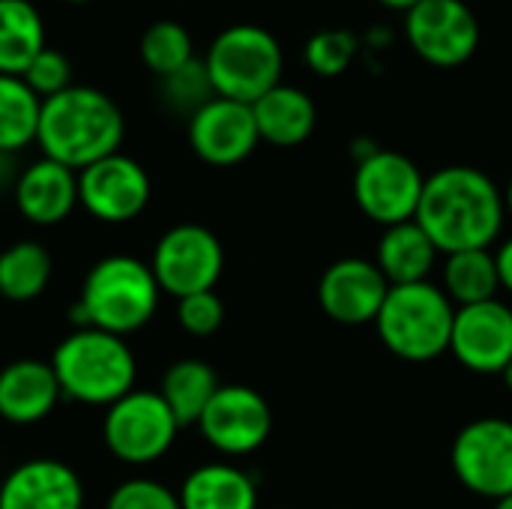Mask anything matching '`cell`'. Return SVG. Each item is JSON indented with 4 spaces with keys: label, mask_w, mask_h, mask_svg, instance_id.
<instances>
[{
    "label": "cell",
    "mask_w": 512,
    "mask_h": 509,
    "mask_svg": "<svg viewBox=\"0 0 512 509\" xmlns=\"http://www.w3.org/2000/svg\"><path fill=\"white\" fill-rule=\"evenodd\" d=\"M177 495L183 509H258V486L252 474L231 462L195 468Z\"/></svg>",
    "instance_id": "7402d4cb"
},
{
    "label": "cell",
    "mask_w": 512,
    "mask_h": 509,
    "mask_svg": "<svg viewBox=\"0 0 512 509\" xmlns=\"http://www.w3.org/2000/svg\"><path fill=\"white\" fill-rule=\"evenodd\" d=\"M141 60L159 78L183 69L189 60H195L189 30L177 21H168V18L153 21L141 36Z\"/></svg>",
    "instance_id": "83f0119b"
},
{
    "label": "cell",
    "mask_w": 512,
    "mask_h": 509,
    "mask_svg": "<svg viewBox=\"0 0 512 509\" xmlns=\"http://www.w3.org/2000/svg\"><path fill=\"white\" fill-rule=\"evenodd\" d=\"M438 258H441L438 246L417 225V219L384 228L378 249H375V264L390 282V288L429 282L432 270L438 267Z\"/></svg>",
    "instance_id": "44dd1931"
},
{
    "label": "cell",
    "mask_w": 512,
    "mask_h": 509,
    "mask_svg": "<svg viewBox=\"0 0 512 509\" xmlns=\"http://www.w3.org/2000/svg\"><path fill=\"white\" fill-rule=\"evenodd\" d=\"M198 432L222 456H249L267 444L273 411L255 387L222 384L204 408Z\"/></svg>",
    "instance_id": "7c38bea8"
},
{
    "label": "cell",
    "mask_w": 512,
    "mask_h": 509,
    "mask_svg": "<svg viewBox=\"0 0 512 509\" xmlns=\"http://www.w3.org/2000/svg\"><path fill=\"white\" fill-rule=\"evenodd\" d=\"M381 6H387V9H393V12H408V9H414L420 0H378Z\"/></svg>",
    "instance_id": "d590c367"
},
{
    "label": "cell",
    "mask_w": 512,
    "mask_h": 509,
    "mask_svg": "<svg viewBox=\"0 0 512 509\" xmlns=\"http://www.w3.org/2000/svg\"><path fill=\"white\" fill-rule=\"evenodd\" d=\"M0 509H84V486L66 462L30 459L0 480Z\"/></svg>",
    "instance_id": "e0dca14e"
},
{
    "label": "cell",
    "mask_w": 512,
    "mask_h": 509,
    "mask_svg": "<svg viewBox=\"0 0 512 509\" xmlns=\"http://www.w3.org/2000/svg\"><path fill=\"white\" fill-rule=\"evenodd\" d=\"M51 369L66 399L111 408L135 390L138 363L123 336L75 327L51 354Z\"/></svg>",
    "instance_id": "277c9868"
},
{
    "label": "cell",
    "mask_w": 512,
    "mask_h": 509,
    "mask_svg": "<svg viewBox=\"0 0 512 509\" xmlns=\"http://www.w3.org/2000/svg\"><path fill=\"white\" fill-rule=\"evenodd\" d=\"M387 294L390 282L369 258H339L318 279L321 312L342 327L375 324Z\"/></svg>",
    "instance_id": "2e32d148"
},
{
    "label": "cell",
    "mask_w": 512,
    "mask_h": 509,
    "mask_svg": "<svg viewBox=\"0 0 512 509\" xmlns=\"http://www.w3.org/2000/svg\"><path fill=\"white\" fill-rule=\"evenodd\" d=\"M63 399V390L57 384V375L51 363L45 360H12L0 369V417L12 426H33L42 423L57 402Z\"/></svg>",
    "instance_id": "d6986e66"
},
{
    "label": "cell",
    "mask_w": 512,
    "mask_h": 509,
    "mask_svg": "<svg viewBox=\"0 0 512 509\" xmlns=\"http://www.w3.org/2000/svg\"><path fill=\"white\" fill-rule=\"evenodd\" d=\"M150 270L162 294L183 300L189 294L216 288L225 270V249L210 228L183 222L159 237L150 258Z\"/></svg>",
    "instance_id": "ba28073f"
},
{
    "label": "cell",
    "mask_w": 512,
    "mask_h": 509,
    "mask_svg": "<svg viewBox=\"0 0 512 509\" xmlns=\"http://www.w3.org/2000/svg\"><path fill=\"white\" fill-rule=\"evenodd\" d=\"M45 48V21L30 0H0V75H24Z\"/></svg>",
    "instance_id": "d4e9b609"
},
{
    "label": "cell",
    "mask_w": 512,
    "mask_h": 509,
    "mask_svg": "<svg viewBox=\"0 0 512 509\" xmlns=\"http://www.w3.org/2000/svg\"><path fill=\"white\" fill-rule=\"evenodd\" d=\"M501 378H504V387L512 393V363L504 369V375H501Z\"/></svg>",
    "instance_id": "74e56055"
},
{
    "label": "cell",
    "mask_w": 512,
    "mask_h": 509,
    "mask_svg": "<svg viewBox=\"0 0 512 509\" xmlns=\"http://www.w3.org/2000/svg\"><path fill=\"white\" fill-rule=\"evenodd\" d=\"M162 96H165V102H168L171 108L186 111L189 117H192L201 105H207V102L216 96V90H213V84H210V75H207L204 60L195 57V60H189L183 69L165 75V78H162Z\"/></svg>",
    "instance_id": "f546056e"
},
{
    "label": "cell",
    "mask_w": 512,
    "mask_h": 509,
    "mask_svg": "<svg viewBox=\"0 0 512 509\" xmlns=\"http://www.w3.org/2000/svg\"><path fill=\"white\" fill-rule=\"evenodd\" d=\"M42 99L24 84L21 75H0V153L15 156L36 144Z\"/></svg>",
    "instance_id": "4316f807"
},
{
    "label": "cell",
    "mask_w": 512,
    "mask_h": 509,
    "mask_svg": "<svg viewBox=\"0 0 512 509\" xmlns=\"http://www.w3.org/2000/svg\"><path fill=\"white\" fill-rule=\"evenodd\" d=\"M402 27L411 51L435 69L465 66L480 45V21L465 0H420Z\"/></svg>",
    "instance_id": "8fae6325"
},
{
    "label": "cell",
    "mask_w": 512,
    "mask_h": 509,
    "mask_svg": "<svg viewBox=\"0 0 512 509\" xmlns=\"http://www.w3.org/2000/svg\"><path fill=\"white\" fill-rule=\"evenodd\" d=\"M456 363L474 375H504L512 363V309L504 300L459 306L450 333Z\"/></svg>",
    "instance_id": "5bb4252c"
},
{
    "label": "cell",
    "mask_w": 512,
    "mask_h": 509,
    "mask_svg": "<svg viewBox=\"0 0 512 509\" xmlns=\"http://www.w3.org/2000/svg\"><path fill=\"white\" fill-rule=\"evenodd\" d=\"M504 204H507V216L512 219V177L510 183H507V189H504Z\"/></svg>",
    "instance_id": "8d00e7d4"
},
{
    "label": "cell",
    "mask_w": 512,
    "mask_h": 509,
    "mask_svg": "<svg viewBox=\"0 0 512 509\" xmlns=\"http://www.w3.org/2000/svg\"><path fill=\"white\" fill-rule=\"evenodd\" d=\"M123 135L126 120L120 105L96 87L72 84L42 102L36 144L45 159L72 171H84L87 165L120 153Z\"/></svg>",
    "instance_id": "7a4b0ae2"
},
{
    "label": "cell",
    "mask_w": 512,
    "mask_h": 509,
    "mask_svg": "<svg viewBox=\"0 0 512 509\" xmlns=\"http://www.w3.org/2000/svg\"><path fill=\"white\" fill-rule=\"evenodd\" d=\"M21 78L45 102V99H51V96H57V93H63V90L72 87V63H69V57L63 51L45 45L33 57V63L24 69Z\"/></svg>",
    "instance_id": "4dcf8cb0"
},
{
    "label": "cell",
    "mask_w": 512,
    "mask_h": 509,
    "mask_svg": "<svg viewBox=\"0 0 512 509\" xmlns=\"http://www.w3.org/2000/svg\"><path fill=\"white\" fill-rule=\"evenodd\" d=\"M378 150H381V147H378L369 135H360V138H354V141H351V156H354V162H357V165H360V162H366L369 156H375Z\"/></svg>",
    "instance_id": "e575fe53"
},
{
    "label": "cell",
    "mask_w": 512,
    "mask_h": 509,
    "mask_svg": "<svg viewBox=\"0 0 512 509\" xmlns=\"http://www.w3.org/2000/svg\"><path fill=\"white\" fill-rule=\"evenodd\" d=\"M492 509H512V495L510 498H501V501H495V504H492Z\"/></svg>",
    "instance_id": "f35d334b"
},
{
    "label": "cell",
    "mask_w": 512,
    "mask_h": 509,
    "mask_svg": "<svg viewBox=\"0 0 512 509\" xmlns=\"http://www.w3.org/2000/svg\"><path fill=\"white\" fill-rule=\"evenodd\" d=\"M177 324L189 336H213L225 324V303L216 291H201L177 300Z\"/></svg>",
    "instance_id": "d6a6232c"
},
{
    "label": "cell",
    "mask_w": 512,
    "mask_h": 509,
    "mask_svg": "<svg viewBox=\"0 0 512 509\" xmlns=\"http://www.w3.org/2000/svg\"><path fill=\"white\" fill-rule=\"evenodd\" d=\"M180 423L159 390H132L105 408L102 441L108 453L126 465H153L177 441Z\"/></svg>",
    "instance_id": "52a82bcc"
},
{
    "label": "cell",
    "mask_w": 512,
    "mask_h": 509,
    "mask_svg": "<svg viewBox=\"0 0 512 509\" xmlns=\"http://www.w3.org/2000/svg\"><path fill=\"white\" fill-rule=\"evenodd\" d=\"M255 126L261 141L273 147H297L303 144L318 123V108L312 96L291 84H276L258 102H252Z\"/></svg>",
    "instance_id": "ffe728a7"
},
{
    "label": "cell",
    "mask_w": 512,
    "mask_h": 509,
    "mask_svg": "<svg viewBox=\"0 0 512 509\" xmlns=\"http://www.w3.org/2000/svg\"><path fill=\"white\" fill-rule=\"evenodd\" d=\"M12 195L27 222L42 228L60 225L78 207V171L42 156L15 177Z\"/></svg>",
    "instance_id": "ac0fdd59"
},
{
    "label": "cell",
    "mask_w": 512,
    "mask_h": 509,
    "mask_svg": "<svg viewBox=\"0 0 512 509\" xmlns=\"http://www.w3.org/2000/svg\"><path fill=\"white\" fill-rule=\"evenodd\" d=\"M426 174L399 150H378L354 171V201L366 219L381 228L417 219Z\"/></svg>",
    "instance_id": "30bf717a"
},
{
    "label": "cell",
    "mask_w": 512,
    "mask_h": 509,
    "mask_svg": "<svg viewBox=\"0 0 512 509\" xmlns=\"http://www.w3.org/2000/svg\"><path fill=\"white\" fill-rule=\"evenodd\" d=\"M204 66L216 96L252 105L282 84L285 54L270 30L258 24H234L210 42Z\"/></svg>",
    "instance_id": "8992f818"
},
{
    "label": "cell",
    "mask_w": 512,
    "mask_h": 509,
    "mask_svg": "<svg viewBox=\"0 0 512 509\" xmlns=\"http://www.w3.org/2000/svg\"><path fill=\"white\" fill-rule=\"evenodd\" d=\"M159 297L162 288L150 264L132 255H108L84 276L72 321L75 327H93L126 339L153 321Z\"/></svg>",
    "instance_id": "3957f363"
},
{
    "label": "cell",
    "mask_w": 512,
    "mask_h": 509,
    "mask_svg": "<svg viewBox=\"0 0 512 509\" xmlns=\"http://www.w3.org/2000/svg\"><path fill=\"white\" fill-rule=\"evenodd\" d=\"M51 255L36 240H18L0 252V297L12 303L36 300L51 282Z\"/></svg>",
    "instance_id": "484cf974"
},
{
    "label": "cell",
    "mask_w": 512,
    "mask_h": 509,
    "mask_svg": "<svg viewBox=\"0 0 512 509\" xmlns=\"http://www.w3.org/2000/svg\"><path fill=\"white\" fill-rule=\"evenodd\" d=\"M219 387H222L219 375L210 363H204L198 357H186L165 369L159 396L165 399V405L171 408L177 423L186 429V426H198L204 408L210 405V399L216 396Z\"/></svg>",
    "instance_id": "603a6c76"
},
{
    "label": "cell",
    "mask_w": 512,
    "mask_h": 509,
    "mask_svg": "<svg viewBox=\"0 0 512 509\" xmlns=\"http://www.w3.org/2000/svg\"><path fill=\"white\" fill-rule=\"evenodd\" d=\"M360 54V36L345 27H324L309 36L303 57L306 66L321 78H339Z\"/></svg>",
    "instance_id": "f1b7e54d"
},
{
    "label": "cell",
    "mask_w": 512,
    "mask_h": 509,
    "mask_svg": "<svg viewBox=\"0 0 512 509\" xmlns=\"http://www.w3.org/2000/svg\"><path fill=\"white\" fill-rule=\"evenodd\" d=\"M456 306L435 282L390 288L375 333L381 345L405 363H432L450 351Z\"/></svg>",
    "instance_id": "5b68a950"
},
{
    "label": "cell",
    "mask_w": 512,
    "mask_h": 509,
    "mask_svg": "<svg viewBox=\"0 0 512 509\" xmlns=\"http://www.w3.org/2000/svg\"><path fill=\"white\" fill-rule=\"evenodd\" d=\"M105 509H183L180 507V495L174 489H168L165 483H156L150 477H132L126 483H120L108 501Z\"/></svg>",
    "instance_id": "1f68e13d"
},
{
    "label": "cell",
    "mask_w": 512,
    "mask_h": 509,
    "mask_svg": "<svg viewBox=\"0 0 512 509\" xmlns=\"http://www.w3.org/2000/svg\"><path fill=\"white\" fill-rule=\"evenodd\" d=\"M63 3H75V6H81V3H93V0H63Z\"/></svg>",
    "instance_id": "ab89813d"
},
{
    "label": "cell",
    "mask_w": 512,
    "mask_h": 509,
    "mask_svg": "<svg viewBox=\"0 0 512 509\" xmlns=\"http://www.w3.org/2000/svg\"><path fill=\"white\" fill-rule=\"evenodd\" d=\"M150 174L126 153H111L78 171V204L105 225L138 219L150 204Z\"/></svg>",
    "instance_id": "4fadbf2b"
},
{
    "label": "cell",
    "mask_w": 512,
    "mask_h": 509,
    "mask_svg": "<svg viewBox=\"0 0 512 509\" xmlns=\"http://www.w3.org/2000/svg\"><path fill=\"white\" fill-rule=\"evenodd\" d=\"M456 480L477 498L501 501L512 495V420L480 417L459 429L450 447Z\"/></svg>",
    "instance_id": "9c48e42d"
},
{
    "label": "cell",
    "mask_w": 512,
    "mask_h": 509,
    "mask_svg": "<svg viewBox=\"0 0 512 509\" xmlns=\"http://www.w3.org/2000/svg\"><path fill=\"white\" fill-rule=\"evenodd\" d=\"M261 144L252 105L213 96L189 117V147L192 153L216 168H231L246 162Z\"/></svg>",
    "instance_id": "9a60e30c"
},
{
    "label": "cell",
    "mask_w": 512,
    "mask_h": 509,
    "mask_svg": "<svg viewBox=\"0 0 512 509\" xmlns=\"http://www.w3.org/2000/svg\"><path fill=\"white\" fill-rule=\"evenodd\" d=\"M507 204L498 183L471 165H447L426 177L417 225L441 255L492 249L501 240Z\"/></svg>",
    "instance_id": "6da1fadb"
},
{
    "label": "cell",
    "mask_w": 512,
    "mask_h": 509,
    "mask_svg": "<svg viewBox=\"0 0 512 509\" xmlns=\"http://www.w3.org/2000/svg\"><path fill=\"white\" fill-rule=\"evenodd\" d=\"M495 261H498L501 291L512 294V234L507 237V240H501V246L495 249Z\"/></svg>",
    "instance_id": "836d02e7"
},
{
    "label": "cell",
    "mask_w": 512,
    "mask_h": 509,
    "mask_svg": "<svg viewBox=\"0 0 512 509\" xmlns=\"http://www.w3.org/2000/svg\"><path fill=\"white\" fill-rule=\"evenodd\" d=\"M441 288L453 300V306H474L486 300H498L501 276L492 249H468L444 255L441 264Z\"/></svg>",
    "instance_id": "cb8c5ba5"
}]
</instances>
